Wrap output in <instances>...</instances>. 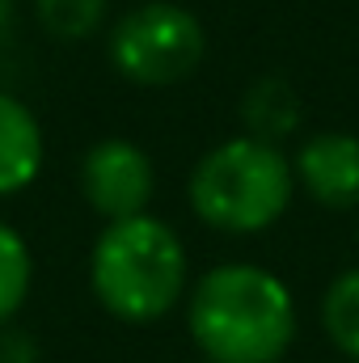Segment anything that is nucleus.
Listing matches in <instances>:
<instances>
[{
    "mask_svg": "<svg viewBox=\"0 0 359 363\" xmlns=\"http://www.w3.org/2000/svg\"><path fill=\"white\" fill-rule=\"evenodd\" d=\"M190 338L207 363H279L296 338V304L254 262L211 267L190 291Z\"/></svg>",
    "mask_w": 359,
    "mask_h": 363,
    "instance_id": "nucleus-1",
    "label": "nucleus"
},
{
    "mask_svg": "<svg viewBox=\"0 0 359 363\" xmlns=\"http://www.w3.org/2000/svg\"><path fill=\"white\" fill-rule=\"evenodd\" d=\"M292 186L296 174L283 148L254 135H233L203 152L186 182L194 216L228 237L267 233L270 224H279L292 203Z\"/></svg>",
    "mask_w": 359,
    "mask_h": 363,
    "instance_id": "nucleus-3",
    "label": "nucleus"
},
{
    "mask_svg": "<svg viewBox=\"0 0 359 363\" xmlns=\"http://www.w3.org/2000/svg\"><path fill=\"white\" fill-rule=\"evenodd\" d=\"M0 363H38V342L26 330H0Z\"/></svg>",
    "mask_w": 359,
    "mask_h": 363,
    "instance_id": "nucleus-12",
    "label": "nucleus"
},
{
    "mask_svg": "<svg viewBox=\"0 0 359 363\" xmlns=\"http://www.w3.org/2000/svg\"><path fill=\"white\" fill-rule=\"evenodd\" d=\"M351 363H359V359H351Z\"/></svg>",
    "mask_w": 359,
    "mask_h": 363,
    "instance_id": "nucleus-14",
    "label": "nucleus"
},
{
    "mask_svg": "<svg viewBox=\"0 0 359 363\" xmlns=\"http://www.w3.org/2000/svg\"><path fill=\"white\" fill-rule=\"evenodd\" d=\"M321 325L330 334V342L359 359V267L343 271L321 296Z\"/></svg>",
    "mask_w": 359,
    "mask_h": 363,
    "instance_id": "nucleus-9",
    "label": "nucleus"
},
{
    "mask_svg": "<svg viewBox=\"0 0 359 363\" xmlns=\"http://www.w3.org/2000/svg\"><path fill=\"white\" fill-rule=\"evenodd\" d=\"M30 274H34L30 245L21 241V233H17L13 224L0 220V325L26 304V296H30Z\"/></svg>",
    "mask_w": 359,
    "mask_h": 363,
    "instance_id": "nucleus-11",
    "label": "nucleus"
},
{
    "mask_svg": "<svg viewBox=\"0 0 359 363\" xmlns=\"http://www.w3.org/2000/svg\"><path fill=\"white\" fill-rule=\"evenodd\" d=\"M43 127L34 118V110L0 89V199L26 190L43 169Z\"/></svg>",
    "mask_w": 359,
    "mask_h": 363,
    "instance_id": "nucleus-7",
    "label": "nucleus"
},
{
    "mask_svg": "<svg viewBox=\"0 0 359 363\" xmlns=\"http://www.w3.org/2000/svg\"><path fill=\"white\" fill-rule=\"evenodd\" d=\"M106 51L123 81L165 89L194 77L207 51V34L203 21L178 0H144L114 21Z\"/></svg>",
    "mask_w": 359,
    "mask_h": 363,
    "instance_id": "nucleus-4",
    "label": "nucleus"
},
{
    "mask_svg": "<svg viewBox=\"0 0 359 363\" xmlns=\"http://www.w3.org/2000/svg\"><path fill=\"white\" fill-rule=\"evenodd\" d=\"M81 194L106 224L148 216V203L157 194L153 157L140 144L118 140V135L97 140L81 157Z\"/></svg>",
    "mask_w": 359,
    "mask_h": 363,
    "instance_id": "nucleus-5",
    "label": "nucleus"
},
{
    "mask_svg": "<svg viewBox=\"0 0 359 363\" xmlns=\"http://www.w3.org/2000/svg\"><path fill=\"white\" fill-rule=\"evenodd\" d=\"M89 283L110 317L157 321L186 296V245L157 216L114 220L93 241Z\"/></svg>",
    "mask_w": 359,
    "mask_h": 363,
    "instance_id": "nucleus-2",
    "label": "nucleus"
},
{
    "mask_svg": "<svg viewBox=\"0 0 359 363\" xmlns=\"http://www.w3.org/2000/svg\"><path fill=\"white\" fill-rule=\"evenodd\" d=\"M241 123H245V135L279 144L300 127V97L283 77H263L241 97Z\"/></svg>",
    "mask_w": 359,
    "mask_h": 363,
    "instance_id": "nucleus-8",
    "label": "nucleus"
},
{
    "mask_svg": "<svg viewBox=\"0 0 359 363\" xmlns=\"http://www.w3.org/2000/svg\"><path fill=\"white\" fill-rule=\"evenodd\" d=\"M292 174L309 199L321 207H359V135L351 131H313L292 161Z\"/></svg>",
    "mask_w": 359,
    "mask_h": 363,
    "instance_id": "nucleus-6",
    "label": "nucleus"
},
{
    "mask_svg": "<svg viewBox=\"0 0 359 363\" xmlns=\"http://www.w3.org/2000/svg\"><path fill=\"white\" fill-rule=\"evenodd\" d=\"M13 21H17V0H0V43L13 34Z\"/></svg>",
    "mask_w": 359,
    "mask_h": 363,
    "instance_id": "nucleus-13",
    "label": "nucleus"
},
{
    "mask_svg": "<svg viewBox=\"0 0 359 363\" xmlns=\"http://www.w3.org/2000/svg\"><path fill=\"white\" fill-rule=\"evenodd\" d=\"M34 17L55 43H85L106 21V0H34Z\"/></svg>",
    "mask_w": 359,
    "mask_h": 363,
    "instance_id": "nucleus-10",
    "label": "nucleus"
}]
</instances>
